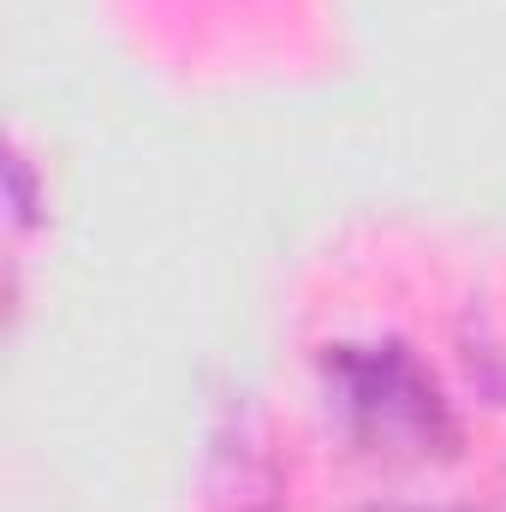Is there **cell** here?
Here are the masks:
<instances>
[{
  "instance_id": "6da1fadb",
  "label": "cell",
  "mask_w": 506,
  "mask_h": 512,
  "mask_svg": "<svg viewBox=\"0 0 506 512\" xmlns=\"http://www.w3.org/2000/svg\"><path fill=\"white\" fill-rule=\"evenodd\" d=\"M328 417L340 435L387 465H429L459 453V417L429 364L405 340H340L316 358Z\"/></svg>"
},
{
  "instance_id": "7a4b0ae2",
  "label": "cell",
  "mask_w": 506,
  "mask_h": 512,
  "mask_svg": "<svg viewBox=\"0 0 506 512\" xmlns=\"http://www.w3.org/2000/svg\"><path fill=\"white\" fill-rule=\"evenodd\" d=\"M209 501L215 512H280L286 477L268 447V429L251 405H227L209 453Z\"/></svg>"
},
{
  "instance_id": "3957f363",
  "label": "cell",
  "mask_w": 506,
  "mask_h": 512,
  "mask_svg": "<svg viewBox=\"0 0 506 512\" xmlns=\"http://www.w3.org/2000/svg\"><path fill=\"white\" fill-rule=\"evenodd\" d=\"M6 185H12V215H18V227L24 221H36V185H30V161L12 149V161H6Z\"/></svg>"
},
{
  "instance_id": "277c9868",
  "label": "cell",
  "mask_w": 506,
  "mask_h": 512,
  "mask_svg": "<svg viewBox=\"0 0 506 512\" xmlns=\"http://www.w3.org/2000/svg\"><path fill=\"white\" fill-rule=\"evenodd\" d=\"M364 512H411V507H364ZM435 512H477V507H435Z\"/></svg>"
}]
</instances>
